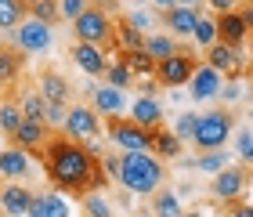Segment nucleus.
<instances>
[{
    "label": "nucleus",
    "mask_w": 253,
    "mask_h": 217,
    "mask_svg": "<svg viewBox=\"0 0 253 217\" xmlns=\"http://www.w3.org/2000/svg\"><path fill=\"white\" fill-rule=\"evenodd\" d=\"M26 69V51H18L15 43H7V47H0V87L15 84Z\"/></svg>",
    "instance_id": "19"
},
{
    "label": "nucleus",
    "mask_w": 253,
    "mask_h": 217,
    "mask_svg": "<svg viewBox=\"0 0 253 217\" xmlns=\"http://www.w3.org/2000/svg\"><path fill=\"white\" fill-rule=\"evenodd\" d=\"M126 120H134L137 127H145V130H152V127H159L163 123V105H159L156 98H134V105H130V116Z\"/></svg>",
    "instance_id": "17"
},
{
    "label": "nucleus",
    "mask_w": 253,
    "mask_h": 217,
    "mask_svg": "<svg viewBox=\"0 0 253 217\" xmlns=\"http://www.w3.org/2000/svg\"><path fill=\"white\" fill-rule=\"evenodd\" d=\"M26 18H37L43 26H54L58 18V0H26Z\"/></svg>",
    "instance_id": "27"
},
{
    "label": "nucleus",
    "mask_w": 253,
    "mask_h": 217,
    "mask_svg": "<svg viewBox=\"0 0 253 217\" xmlns=\"http://www.w3.org/2000/svg\"><path fill=\"white\" fill-rule=\"evenodd\" d=\"M65 120V105L62 101H47V127H54V123Z\"/></svg>",
    "instance_id": "40"
},
{
    "label": "nucleus",
    "mask_w": 253,
    "mask_h": 217,
    "mask_svg": "<svg viewBox=\"0 0 253 217\" xmlns=\"http://www.w3.org/2000/svg\"><path fill=\"white\" fill-rule=\"evenodd\" d=\"M94 109L101 112V116H120V112L126 109V94H123V90L120 87H98L94 90Z\"/></svg>",
    "instance_id": "20"
},
{
    "label": "nucleus",
    "mask_w": 253,
    "mask_h": 217,
    "mask_svg": "<svg viewBox=\"0 0 253 217\" xmlns=\"http://www.w3.org/2000/svg\"><path fill=\"white\" fill-rule=\"evenodd\" d=\"M213 26H217V40L228 43V47H243V40H246V22L239 18V11H221V15L213 18Z\"/></svg>",
    "instance_id": "15"
},
{
    "label": "nucleus",
    "mask_w": 253,
    "mask_h": 217,
    "mask_svg": "<svg viewBox=\"0 0 253 217\" xmlns=\"http://www.w3.org/2000/svg\"><path fill=\"white\" fill-rule=\"evenodd\" d=\"M195 22H199V7H167L163 11V29L170 33V37H192V29H195Z\"/></svg>",
    "instance_id": "13"
},
{
    "label": "nucleus",
    "mask_w": 253,
    "mask_h": 217,
    "mask_svg": "<svg viewBox=\"0 0 253 217\" xmlns=\"http://www.w3.org/2000/svg\"><path fill=\"white\" fill-rule=\"evenodd\" d=\"M109 80V87H120V90H126L134 84V76H130V69H126V65H120V62H109L105 65V73H101Z\"/></svg>",
    "instance_id": "33"
},
{
    "label": "nucleus",
    "mask_w": 253,
    "mask_h": 217,
    "mask_svg": "<svg viewBox=\"0 0 253 217\" xmlns=\"http://www.w3.org/2000/svg\"><path fill=\"white\" fill-rule=\"evenodd\" d=\"M126 22H130L137 33H148V29H152V11H130Z\"/></svg>",
    "instance_id": "39"
},
{
    "label": "nucleus",
    "mask_w": 253,
    "mask_h": 217,
    "mask_svg": "<svg viewBox=\"0 0 253 217\" xmlns=\"http://www.w3.org/2000/svg\"><path fill=\"white\" fill-rule=\"evenodd\" d=\"M235 148H239V156L246 159V163H253V130H239V138H235Z\"/></svg>",
    "instance_id": "38"
},
{
    "label": "nucleus",
    "mask_w": 253,
    "mask_h": 217,
    "mask_svg": "<svg viewBox=\"0 0 253 217\" xmlns=\"http://www.w3.org/2000/svg\"><path fill=\"white\" fill-rule=\"evenodd\" d=\"M174 4H181V7H199L203 0H174Z\"/></svg>",
    "instance_id": "45"
},
{
    "label": "nucleus",
    "mask_w": 253,
    "mask_h": 217,
    "mask_svg": "<svg viewBox=\"0 0 253 217\" xmlns=\"http://www.w3.org/2000/svg\"><path fill=\"white\" fill-rule=\"evenodd\" d=\"M152 156H159V159H177L181 156V138H177L174 130L152 127Z\"/></svg>",
    "instance_id": "22"
},
{
    "label": "nucleus",
    "mask_w": 253,
    "mask_h": 217,
    "mask_svg": "<svg viewBox=\"0 0 253 217\" xmlns=\"http://www.w3.org/2000/svg\"><path fill=\"white\" fill-rule=\"evenodd\" d=\"M73 33L80 43H94V47H116V37H112V18L105 4H87V11L73 22Z\"/></svg>",
    "instance_id": "3"
},
{
    "label": "nucleus",
    "mask_w": 253,
    "mask_h": 217,
    "mask_svg": "<svg viewBox=\"0 0 253 217\" xmlns=\"http://www.w3.org/2000/svg\"><path fill=\"white\" fill-rule=\"evenodd\" d=\"M40 98L43 101H62V105H65V101H69V84L58 73H43L40 76Z\"/></svg>",
    "instance_id": "26"
},
{
    "label": "nucleus",
    "mask_w": 253,
    "mask_h": 217,
    "mask_svg": "<svg viewBox=\"0 0 253 217\" xmlns=\"http://www.w3.org/2000/svg\"><path fill=\"white\" fill-rule=\"evenodd\" d=\"M87 11V0H58V18L62 22H76Z\"/></svg>",
    "instance_id": "35"
},
{
    "label": "nucleus",
    "mask_w": 253,
    "mask_h": 217,
    "mask_svg": "<svg viewBox=\"0 0 253 217\" xmlns=\"http://www.w3.org/2000/svg\"><path fill=\"white\" fill-rule=\"evenodd\" d=\"M18 123H22V109H18V101H0V130L7 134H15L18 130Z\"/></svg>",
    "instance_id": "31"
},
{
    "label": "nucleus",
    "mask_w": 253,
    "mask_h": 217,
    "mask_svg": "<svg viewBox=\"0 0 253 217\" xmlns=\"http://www.w3.org/2000/svg\"><path fill=\"white\" fill-rule=\"evenodd\" d=\"M47 134H51L47 123L22 120V123H18V130L11 134V141H15L22 152H40V156H43V148H47Z\"/></svg>",
    "instance_id": "10"
},
{
    "label": "nucleus",
    "mask_w": 253,
    "mask_h": 217,
    "mask_svg": "<svg viewBox=\"0 0 253 217\" xmlns=\"http://www.w3.org/2000/svg\"><path fill=\"white\" fill-rule=\"evenodd\" d=\"M152 214L156 217H181V203L174 192H167V188H156L152 192Z\"/></svg>",
    "instance_id": "29"
},
{
    "label": "nucleus",
    "mask_w": 253,
    "mask_h": 217,
    "mask_svg": "<svg viewBox=\"0 0 253 217\" xmlns=\"http://www.w3.org/2000/svg\"><path fill=\"white\" fill-rule=\"evenodd\" d=\"M62 130H65V138H76L80 145L94 141V138H98V130H101V123H98V112H94V109H84V105H73V109H65Z\"/></svg>",
    "instance_id": "7"
},
{
    "label": "nucleus",
    "mask_w": 253,
    "mask_h": 217,
    "mask_svg": "<svg viewBox=\"0 0 253 217\" xmlns=\"http://www.w3.org/2000/svg\"><path fill=\"white\" fill-rule=\"evenodd\" d=\"M250 51H253V40H250Z\"/></svg>",
    "instance_id": "48"
},
{
    "label": "nucleus",
    "mask_w": 253,
    "mask_h": 217,
    "mask_svg": "<svg viewBox=\"0 0 253 217\" xmlns=\"http://www.w3.org/2000/svg\"><path fill=\"white\" fill-rule=\"evenodd\" d=\"M137 217H156V214H137Z\"/></svg>",
    "instance_id": "47"
},
{
    "label": "nucleus",
    "mask_w": 253,
    "mask_h": 217,
    "mask_svg": "<svg viewBox=\"0 0 253 217\" xmlns=\"http://www.w3.org/2000/svg\"><path fill=\"white\" fill-rule=\"evenodd\" d=\"M145 51L152 54V62H163V58H170V54L177 51V43H174L170 33H148L145 37Z\"/></svg>",
    "instance_id": "28"
},
{
    "label": "nucleus",
    "mask_w": 253,
    "mask_h": 217,
    "mask_svg": "<svg viewBox=\"0 0 253 217\" xmlns=\"http://www.w3.org/2000/svg\"><path fill=\"white\" fill-rule=\"evenodd\" d=\"M152 7L156 11H167V7H174V0H152Z\"/></svg>",
    "instance_id": "44"
},
{
    "label": "nucleus",
    "mask_w": 253,
    "mask_h": 217,
    "mask_svg": "<svg viewBox=\"0 0 253 217\" xmlns=\"http://www.w3.org/2000/svg\"><path fill=\"white\" fill-rule=\"evenodd\" d=\"M112 37H116V51H137V47H145V33H137L126 18L112 22Z\"/></svg>",
    "instance_id": "23"
},
{
    "label": "nucleus",
    "mask_w": 253,
    "mask_h": 217,
    "mask_svg": "<svg viewBox=\"0 0 253 217\" xmlns=\"http://www.w3.org/2000/svg\"><path fill=\"white\" fill-rule=\"evenodd\" d=\"M84 207H87V214H90V217H112L105 196H98V192H87V196H84Z\"/></svg>",
    "instance_id": "37"
},
{
    "label": "nucleus",
    "mask_w": 253,
    "mask_h": 217,
    "mask_svg": "<svg viewBox=\"0 0 253 217\" xmlns=\"http://www.w3.org/2000/svg\"><path fill=\"white\" fill-rule=\"evenodd\" d=\"M11 33H15V47L26 51V54L51 51V26H43V22H37V18H22Z\"/></svg>",
    "instance_id": "8"
},
{
    "label": "nucleus",
    "mask_w": 253,
    "mask_h": 217,
    "mask_svg": "<svg viewBox=\"0 0 253 217\" xmlns=\"http://www.w3.org/2000/svg\"><path fill=\"white\" fill-rule=\"evenodd\" d=\"M246 188V170L243 167H224L221 174H213V196L221 203H239Z\"/></svg>",
    "instance_id": "11"
},
{
    "label": "nucleus",
    "mask_w": 253,
    "mask_h": 217,
    "mask_svg": "<svg viewBox=\"0 0 253 217\" xmlns=\"http://www.w3.org/2000/svg\"><path fill=\"white\" fill-rule=\"evenodd\" d=\"M195 167H199V170H206V174H221V170L228 167V156H224V148H210V152H199Z\"/></svg>",
    "instance_id": "32"
},
{
    "label": "nucleus",
    "mask_w": 253,
    "mask_h": 217,
    "mask_svg": "<svg viewBox=\"0 0 253 217\" xmlns=\"http://www.w3.org/2000/svg\"><path fill=\"white\" fill-rule=\"evenodd\" d=\"M105 127H109V138L116 141L123 152H152V130L137 127L134 120H123V116H105Z\"/></svg>",
    "instance_id": "5"
},
{
    "label": "nucleus",
    "mask_w": 253,
    "mask_h": 217,
    "mask_svg": "<svg viewBox=\"0 0 253 217\" xmlns=\"http://www.w3.org/2000/svg\"><path fill=\"white\" fill-rule=\"evenodd\" d=\"M192 73H195V54H188L185 47H177L170 58L156 62L152 80H156L159 87H185L188 80H192Z\"/></svg>",
    "instance_id": "6"
},
{
    "label": "nucleus",
    "mask_w": 253,
    "mask_h": 217,
    "mask_svg": "<svg viewBox=\"0 0 253 217\" xmlns=\"http://www.w3.org/2000/svg\"><path fill=\"white\" fill-rule=\"evenodd\" d=\"M221 84H224V76L210 69V65H195V73L188 80V90H192V101H210L221 94Z\"/></svg>",
    "instance_id": "12"
},
{
    "label": "nucleus",
    "mask_w": 253,
    "mask_h": 217,
    "mask_svg": "<svg viewBox=\"0 0 253 217\" xmlns=\"http://www.w3.org/2000/svg\"><path fill=\"white\" fill-rule=\"evenodd\" d=\"M206 4H210V7L217 11V15H221V11H235L239 0H206Z\"/></svg>",
    "instance_id": "41"
},
{
    "label": "nucleus",
    "mask_w": 253,
    "mask_h": 217,
    "mask_svg": "<svg viewBox=\"0 0 253 217\" xmlns=\"http://www.w3.org/2000/svg\"><path fill=\"white\" fill-rule=\"evenodd\" d=\"M29 203H33V192L26 185H18V181H7V185L0 188V210L7 217H26Z\"/></svg>",
    "instance_id": "14"
},
{
    "label": "nucleus",
    "mask_w": 253,
    "mask_h": 217,
    "mask_svg": "<svg viewBox=\"0 0 253 217\" xmlns=\"http://www.w3.org/2000/svg\"><path fill=\"white\" fill-rule=\"evenodd\" d=\"M18 109H22V120H37V123H47V101L40 98V90H22V98H18Z\"/></svg>",
    "instance_id": "25"
},
{
    "label": "nucleus",
    "mask_w": 253,
    "mask_h": 217,
    "mask_svg": "<svg viewBox=\"0 0 253 217\" xmlns=\"http://www.w3.org/2000/svg\"><path fill=\"white\" fill-rule=\"evenodd\" d=\"M228 138H232V112H228V109L203 112L199 123H195V134H192V141H195V148H199V152L224 148Z\"/></svg>",
    "instance_id": "4"
},
{
    "label": "nucleus",
    "mask_w": 253,
    "mask_h": 217,
    "mask_svg": "<svg viewBox=\"0 0 253 217\" xmlns=\"http://www.w3.org/2000/svg\"><path fill=\"white\" fill-rule=\"evenodd\" d=\"M232 217H253V207L250 203H232Z\"/></svg>",
    "instance_id": "43"
},
{
    "label": "nucleus",
    "mask_w": 253,
    "mask_h": 217,
    "mask_svg": "<svg viewBox=\"0 0 253 217\" xmlns=\"http://www.w3.org/2000/svg\"><path fill=\"white\" fill-rule=\"evenodd\" d=\"M116 181L134 196H152L167 181V167L152 152H123L116 156Z\"/></svg>",
    "instance_id": "2"
},
{
    "label": "nucleus",
    "mask_w": 253,
    "mask_h": 217,
    "mask_svg": "<svg viewBox=\"0 0 253 217\" xmlns=\"http://www.w3.org/2000/svg\"><path fill=\"white\" fill-rule=\"evenodd\" d=\"M192 40L199 43V47H210V43H217V26H213V18H203L195 22V29H192Z\"/></svg>",
    "instance_id": "34"
},
{
    "label": "nucleus",
    "mask_w": 253,
    "mask_h": 217,
    "mask_svg": "<svg viewBox=\"0 0 253 217\" xmlns=\"http://www.w3.org/2000/svg\"><path fill=\"white\" fill-rule=\"evenodd\" d=\"M195 123H199V116H195V112H181V116H177V123H174V134H177L181 141H192Z\"/></svg>",
    "instance_id": "36"
},
{
    "label": "nucleus",
    "mask_w": 253,
    "mask_h": 217,
    "mask_svg": "<svg viewBox=\"0 0 253 217\" xmlns=\"http://www.w3.org/2000/svg\"><path fill=\"white\" fill-rule=\"evenodd\" d=\"M43 167H47V177L58 192L87 196V192L105 188V167H101V159L90 152L87 145H80L73 138L47 141V148H43Z\"/></svg>",
    "instance_id": "1"
},
{
    "label": "nucleus",
    "mask_w": 253,
    "mask_h": 217,
    "mask_svg": "<svg viewBox=\"0 0 253 217\" xmlns=\"http://www.w3.org/2000/svg\"><path fill=\"white\" fill-rule=\"evenodd\" d=\"M181 217H203V214H181Z\"/></svg>",
    "instance_id": "46"
},
{
    "label": "nucleus",
    "mask_w": 253,
    "mask_h": 217,
    "mask_svg": "<svg viewBox=\"0 0 253 217\" xmlns=\"http://www.w3.org/2000/svg\"><path fill=\"white\" fill-rule=\"evenodd\" d=\"M206 65L210 69H217L221 76H228V80H239L243 76V69H246V58L239 54V47H228V43H210L206 47Z\"/></svg>",
    "instance_id": "9"
},
{
    "label": "nucleus",
    "mask_w": 253,
    "mask_h": 217,
    "mask_svg": "<svg viewBox=\"0 0 253 217\" xmlns=\"http://www.w3.org/2000/svg\"><path fill=\"white\" fill-rule=\"evenodd\" d=\"M239 11V18L246 22V29H253V4H243V7H235Z\"/></svg>",
    "instance_id": "42"
},
{
    "label": "nucleus",
    "mask_w": 253,
    "mask_h": 217,
    "mask_svg": "<svg viewBox=\"0 0 253 217\" xmlns=\"http://www.w3.org/2000/svg\"><path fill=\"white\" fill-rule=\"evenodd\" d=\"M73 62L80 65V69H84L87 76H101V73H105V51H101V47H94V43H73Z\"/></svg>",
    "instance_id": "16"
},
{
    "label": "nucleus",
    "mask_w": 253,
    "mask_h": 217,
    "mask_svg": "<svg viewBox=\"0 0 253 217\" xmlns=\"http://www.w3.org/2000/svg\"><path fill=\"white\" fill-rule=\"evenodd\" d=\"M26 217H69V207L62 196H33Z\"/></svg>",
    "instance_id": "24"
},
{
    "label": "nucleus",
    "mask_w": 253,
    "mask_h": 217,
    "mask_svg": "<svg viewBox=\"0 0 253 217\" xmlns=\"http://www.w3.org/2000/svg\"><path fill=\"white\" fill-rule=\"evenodd\" d=\"M29 152H22L18 145H11V148H0V174H4L7 181H18V177H26L29 174Z\"/></svg>",
    "instance_id": "18"
},
{
    "label": "nucleus",
    "mask_w": 253,
    "mask_h": 217,
    "mask_svg": "<svg viewBox=\"0 0 253 217\" xmlns=\"http://www.w3.org/2000/svg\"><path fill=\"white\" fill-rule=\"evenodd\" d=\"M26 18V0H0V29H15Z\"/></svg>",
    "instance_id": "30"
},
{
    "label": "nucleus",
    "mask_w": 253,
    "mask_h": 217,
    "mask_svg": "<svg viewBox=\"0 0 253 217\" xmlns=\"http://www.w3.org/2000/svg\"><path fill=\"white\" fill-rule=\"evenodd\" d=\"M120 65H126L130 76H145V80H152V73H156V62H152V54H148L145 47H137V51H120Z\"/></svg>",
    "instance_id": "21"
}]
</instances>
